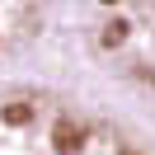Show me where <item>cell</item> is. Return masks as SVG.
Listing matches in <instances>:
<instances>
[{
  "label": "cell",
  "instance_id": "cell-1",
  "mask_svg": "<svg viewBox=\"0 0 155 155\" xmlns=\"http://www.w3.org/2000/svg\"><path fill=\"white\" fill-rule=\"evenodd\" d=\"M0 155H155L136 132L52 89L0 85Z\"/></svg>",
  "mask_w": 155,
  "mask_h": 155
},
{
  "label": "cell",
  "instance_id": "cell-2",
  "mask_svg": "<svg viewBox=\"0 0 155 155\" xmlns=\"http://www.w3.org/2000/svg\"><path fill=\"white\" fill-rule=\"evenodd\" d=\"M89 38L117 75L155 94V0H89Z\"/></svg>",
  "mask_w": 155,
  "mask_h": 155
},
{
  "label": "cell",
  "instance_id": "cell-3",
  "mask_svg": "<svg viewBox=\"0 0 155 155\" xmlns=\"http://www.w3.org/2000/svg\"><path fill=\"white\" fill-rule=\"evenodd\" d=\"M47 10H52V0H0V52L33 38Z\"/></svg>",
  "mask_w": 155,
  "mask_h": 155
}]
</instances>
